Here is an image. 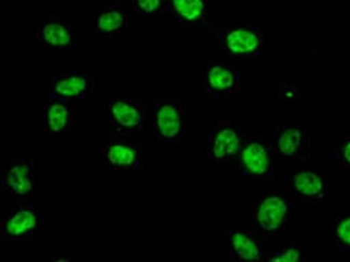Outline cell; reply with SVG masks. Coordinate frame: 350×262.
Here are the masks:
<instances>
[{"instance_id":"obj_8","label":"cell","mask_w":350,"mask_h":262,"mask_svg":"<svg viewBox=\"0 0 350 262\" xmlns=\"http://www.w3.org/2000/svg\"><path fill=\"white\" fill-rule=\"evenodd\" d=\"M35 163L23 155L10 159L1 170V194L13 203H25L35 190Z\"/></svg>"},{"instance_id":"obj_14","label":"cell","mask_w":350,"mask_h":262,"mask_svg":"<svg viewBox=\"0 0 350 262\" xmlns=\"http://www.w3.org/2000/svg\"><path fill=\"white\" fill-rule=\"evenodd\" d=\"M105 164L109 170H144L145 153L139 144L127 138H110L103 147Z\"/></svg>"},{"instance_id":"obj_7","label":"cell","mask_w":350,"mask_h":262,"mask_svg":"<svg viewBox=\"0 0 350 262\" xmlns=\"http://www.w3.org/2000/svg\"><path fill=\"white\" fill-rule=\"evenodd\" d=\"M44 211L41 204L23 203L12 207L0 222L3 242H31L42 235Z\"/></svg>"},{"instance_id":"obj_9","label":"cell","mask_w":350,"mask_h":262,"mask_svg":"<svg viewBox=\"0 0 350 262\" xmlns=\"http://www.w3.org/2000/svg\"><path fill=\"white\" fill-rule=\"evenodd\" d=\"M277 158L284 161L312 160V135L308 127L297 122L277 125L273 134V143Z\"/></svg>"},{"instance_id":"obj_2","label":"cell","mask_w":350,"mask_h":262,"mask_svg":"<svg viewBox=\"0 0 350 262\" xmlns=\"http://www.w3.org/2000/svg\"><path fill=\"white\" fill-rule=\"evenodd\" d=\"M190 118L177 99H164L155 103L152 112V132L155 145L170 150L187 138Z\"/></svg>"},{"instance_id":"obj_22","label":"cell","mask_w":350,"mask_h":262,"mask_svg":"<svg viewBox=\"0 0 350 262\" xmlns=\"http://www.w3.org/2000/svg\"><path fill=\"white\" fill-rule=\"evenodd\" d=\"M167 0H131V9L139 16H155L166 12Z\"/></svg>"},{"instance_id":"obj_5","label":"cell","mask_w":350,"mask_h":262,"mask_svg":"<svg viewBox=\"0 0 350 262\" xmlns=\"http://www.w3.org/2000/svg\"><path fill=\"white\" fill-rule=\"evenodd\" d=\"M247 136L248 134L237 123L218 118L207 137V158L216 168H232L239 160Z\"/></svg>"},{"instance_id":"obj_12","label":"cell","mask_w":350,"mask_h":262,"mask_svg":"<svg viewBox=\"0 0 350 262\" xmlns=\"http://www.w3.org/2000/svg\"><path fill=\"white\" fill-rule=\"evenodd\" d=\"M204 89L213 99L233 96L241 88V74L234 64L207 63L204 68Z\"/></svg>"},{"instance_id":"obj_17","label":"cell","mask_w":350,"mask_h":262,"mask_svg":"<svg viewBox=\"0 0 350 262\" xmlns=\"http://www.w3.org/2000/svg\"><path fill=\"white\" fill-rule=\"evenodd\" d=\"M207 0H167L166 12L183 27L196 31L207 26Z\"/></svg>"},{"instance_id":"obj_10","label":"cell","mask_w":350,"mask_h":262,"mask_svg":"<svg viewBox=\"0 0 350 262\" xmlns=\"http://www.w3.org/2000/svg\"><path fill=\"white\" fill-rule=\"evenodd\" d=\"M286 194L297 203L323 204L327 201L329 188L323 172L316 168H295L286 175Z\"/></svg>"},{"instance_id":"obj_6","label":"cell","mask_w":350,"mask_h":262,"mask_svg":"<svg viewBox=\"0 0 350 262\" xmlns=\"http://www.w3.org/2000/svg\"><path fill=\"white\" fill-rule=\"evenodd\" d=\"M147 107L131 97L112 99L106 110V127L110 138H132L147 127Z\"/></svg>"},{"instance_id":"obj_13","label":"cell","mask_w":350,"mask_h":262,"mask_svg":"<svg viewBox=\"0 0 350 262\" xmlns=\"http://www.w3.org/2000/svg\"><path fill=\"white\" fill-rule=\"evenodd\" d=\"M94 88V75L77 69L52 77L49 83V95L68 102L84 100L93 94Z\"/></svg>"},{"instance_id":"obj_11","label":"cell","mask_w":350,"mask_h":262,"mask_svg":"<svg viewBox=\"0 0 350 262\" xmlns=\"http://www.w3.org/2000/svg\"><path fill=\"white\" fill-rule=\"evenodd\" d=\"M226 260L232 262H258L265 257L261 237L254 230L233 226L226 233Z\"/></svg>"},{"instance_id":"obj_1","label":"cell","mask_w":350,"mask_h":262,"mask_svg":"<svg viewBox=\"0 0 350 262\" xmlns=\"http://www.w3.org/2000/svg\"><path fill=\"white\" fill-rule=\"evenodd\" d=\"M244 222L263 241L280 242L291 222V199L286 192L267 188L252 196Z\"/></svg>"},{"instance_id":"obj_3","label":"cell","mask_w":350,"mask_h":262,"mask_svg":"<svg viewBox=\"0 0 350 262\" xmlns=\"http://www.w3.org/2000/svg\"><path fill=\"white\" fill-rule=\"evenodd\" d=\"M217 42L232 62L248 63L259 59L264 48L261 26L250 22H235L217 31Z\"/></svg>"},{"instance_id":"obj_18","label":"cell","mask_w":350,"mask_h":262,"mask_svg":"<svg viewBox=\"0 0 350 262\" xmlns=\"http://www.w3.org/2000/svg\"><path fill=\"white\" fill-rule=\"evenodd\" d=\"M130 24L129 13L118 1L111 0L93 20V27L97 36L118 37L122 35Z\"/></svg>"},{"instance_id":"obj_21","label":"cell","mask_w":350,"mask_h":262,"mask_svg":"<svg viewBox=\"0 0 350 262\" xmlns=\"http://www.w3.org/2000/svg\"><path fill=\"white\" fill-rule=\"evenodd\" d=\"M331 158L340 170L350 171V134L336 136L331 144Z\"/></svg>"},{"instance_id":"obj_19","label":"cell","mask_w":350,"mask_h":262,"mask_svg":"<svg viewBox=\"0 0 350 262\" xmlns=\"http://www.w3.org/2000/svg\"><path fill=\"white\" fill-rule=\"evenodd\" d=\"M310 252L308 246L301 239L282 243L273 252H267L264 259L271 262H299L306 258Z\"/></svg>"},{"instance_id":"obj_15","label":"cell","mask_w":350,"mask_h":262,"mask_svg":"<svg viewBox=\"0 0 350 262\" xmlns=\"http://www.w3.org/2000/svg\"><path fill=\"white\" fill-rule=\"evenodd\" d=\"M39 130L46 135H65L72 125V112L68 101L50 96L41 105L38 112Z\"/></svg>"},{"instance_id":"obj_16","label":"cell","mask_w":350,"mask_h":262,"mask_svg":"<svg viewBox=\"0 0 350 262\" xmlns=\"http://www.w3.org/2000/svg\"><path fill=\"white\" fill-rule=\"evenodd\" d=\"M74 26L59 16L41 18L36 27V40L44 49L75 48Z\"/></svg>"},{"instance_id":"obj_4","label":"cell","mask_w":350,"mask_h":262,"mask_svg":"<svg viewBox=\"0 0 350 262\" xmlns=\"http://www.w3.org/2000/svg\"><path fill=\"white\" fill-rule=\"evenodd\" d=\"M277 160L271 142L263 137L247 136L237 160L241 179L247 183L273 185L276 183Z\"/></svg>"},{"instance_id":"obj_20","label":"cell","mask_w":350,"mask_h":262,"mask_svg":"<svg viewBox=\"0 0 350 262\" xmlns=\"http://www.w3.org/2000/svg\"><path fill=\"white\" fill-rule=\"evenodd\" d=\"M330 243L340 254H350V211L334 219L330 226Z\"/></svg>"}]
</instances>
